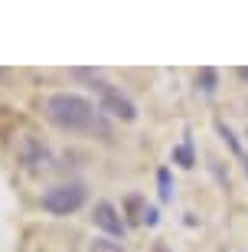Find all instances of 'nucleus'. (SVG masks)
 <instances>
[{
  "label": "nucleus",
  "instance_id": "obj_1",
  "mask_svg": "<svg viewBox=\"0 0 248 252\" xmlns=\"http://www.w3.org/2000/svg\"><path fill=\"white\" fill-rule=\"evenodd\" d=\"M46 118L62 131L95 128V105L75 92H55L46 98Z\"/></svg>",
  "mask_w": 248,
  "mask_h": 252
},
{
  "label": "nucleus",
  "instance_id": "obj_2",
  "mask_svg": "<svg viewBox=\"0 0 248 252\" xmlns=\"http://www.w3.org/2000/svg\"><path fill=\"white\" fill-rule=\"evenodd\" d=\"M85 72V69H82ZM88 79H92V89L98 92V102H101V112H108L111 118H121V122H134L138 118V105L131 102L128 95L121 92V89H114L111 82H105V79H98L95 72H85Z\"/></svg>",
  "mask_w": 248,
  "mask_h": 252
},
{
  "label": "nucleus",
  "instance_id": "obj_3",
  "mask_svg": "<svg viewBox=\"0 0 248 252\" xmlns=\"http://www.w3.org/2000/svg\"><path fill=\"white\" fill-rule=\"evenodd\" d=\"M85 200H88V190L82 184H59L43 193V210L53 216H69L75 210H82Z\"/></svg>",
  "mask_w": 248,
  "mask_h": 252
},
{
  "label": "nucleus",
  "instance_id": "obj_4",
  "mask_svg": "<svg viewBox=\"0 0 248 252\" xmlns=\"http://www.w3.org/2000/svg\"><path fill=\"white\" fill-rule=\"evenodd\" d=\"M92 220H95V226H101L108 236H124V220L118 216V210L108 203V200H101V203H95V210H92Z\"/></svg>",
  "mask_w": 248,
  "mask_h": 252
},
{
  "label": "nucleus",
  "instance_id": "obj_5",
  "mask_svg": "<svg viewBox=\"0 0 248 252\" xmlns=\"http://www.w3.org/2000/svg\"><path fill=\"white\" fill-rule=\"evenodd\" d=\"M20 158H23V164H27L29 170H36L39 164L49 160V151L43 148L36 138H23V144H20Z\"/></svg>",
  "mask_w": 248,
  "mask_h": 252
},
{
  "label": "nucleus",
  "instance_id": "obj_6",
  "mask_svg": "<svg viewBox=\"0 0 248 252\" xmlns=\"http://www.w3.org/2000/svg\"><path fill=\"white\" fill-rule=\"evenodd\" d=\"M216 82H219V75H216V69H199V75H196V85H199L206 95L216 92Z\"/></svg>",
  "mask_w": 248,
  "mask_h": 252
},
{
  "label": "nucleus",
  "instance_id": "obj_7",
  "mask_svg": "<svg viewBox=\"0 0 248 252\" xmlns=\"http://www.w3.org/2000/svg\"><path fill=\"white\" fill-rule=\"evenodd\" d=\"M173 160H176V164H183V167H193V164H196V160H193V148H190V141H183V144L173 151Z\"/></svg>",
  "mask_w": 248,
  "mask_h": 252
},
{
  "label": "nucleus",
  "instance_id": "obj_8",
  "mask_svg": "<svg viewBox=\"0 0 248 252\" xmlns=\"http://www.w3.org/2000/svg\"><path fill=\"white\" fill-rule=\"evenodd\" d=\"M216 131H219L222 138H225V144H229V148H232V154H242V144H239V138H235V134H232V128H229V125L216 122Z\"/></svg>",
  "mask_w": 248,
  "mask_h": 252
},
{
  "label": "nucleus",
  "instance_id": "obj_9",
  "mask_svg": "<svg viewBox=\"0 0 248 252\" xmlns=\"http://www.w3.org/2000/svg\"><path fill=\"white\" fill-rule=\"evenodd\" d=\"M157 184H160V200H170L173 196V184H170V170H157Z\"/></svg>",
  "mask_w": 248,
  "mask_h": 252
},
{
  "label": "nucleus",
  "instance_id": "obj_10",
  "mask_svg": "<svg viewBox=\"0 0 248 252\" xmlns=\"http://www.w3.org/2000/svg\"><path fill=\"white\" fill-rule=\"evenodd\" d=\"M128 210H131V223H140L147 206H140V196H131V200H128Z\"/></svg>",
  "mask_w": 248,
  "mask_h": 252
},
{
  "label": "nucleus",
  "instance_id": "obj_11",
  "mask_svg": "<svg viewBox=\"0 0 248 252\" xmlns=\"http://www.w3.org/2000/svg\"><path fill=\"white\" fill-rule=\"evenodd\" d=\"M88 252H124V249H121L118 243H108V239H95Z\"/></svg>",
  "mask_w": 248,
  "mask_h": 252
},
{
  "label": "nucleus",
  "instance_id": "obj_12",
  "mask_svg": "<svg viewBox=\"0 0 248 252\" xmlns=\"http://www.w3.org/2000/svg\"><path fill=\"white\" fill-rule=\"evenodd\" d=\"M140 223H147V226H157V210H154V206H147V210H144V220H140Z\"/></svg>",
  "mask_w": 248,
  "mask_h": 252
},
{
  "label": "nucleus",
  "instance_id": "obj_13",
  "mask_svg": "<svg viewBox=\"0 0 248 252\" xmlns=\"http://www.w3.org/2000/svg\"><path fill=\"white\" fill-rule=\"evenodd\" d=\"M235 72H239V79H242V82H248V65H239Z\"/></svg>",
  "mask_w": 248,
  "mask_h": 252
},
{
  "label": "nucleus",
  "instance_id": "obj_14",
  "mask_svg": "<svg viewBox=\"0 0 248 252\" xmlns=\"http://www.w3.org/2000/svg\"><path fill=\"white\" fill-rule=\"evenodd\" d=\"M154 252H166V249H164V243H157V249H154Z\"/></svg>",
  "mask_w": 248,
  "mask_h": 252
},
{
  "label": "nucleus",
  "instance_id": "obj_15",
  "mask_svg": "<svg viewBox=\"0 0 248 252\" xmlns=\"http://www.w3.org/2000/svg\"><path fill=\"white\" fill-rule=\"evenodd\" d=\"M245 174H248V160H245Z\"/></svg>",
  "mask_w": 248,
  "mask_h": 252
}]
</instances>
